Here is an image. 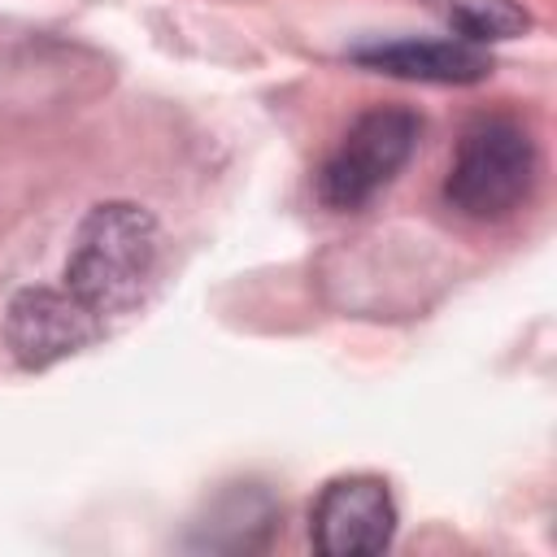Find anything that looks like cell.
I'll list each match as a JSON object with an SVG mask.
<instances>
[{
	"label": "cell",
	"mask_w": 557,
	"mask_h": 557,
	"mask_svg": "<svg viewBox=\"0 0 557 557\" xmlns=\"http://www.w3.org/2000/svg\"><path fill=\"white\" fill-rule=\"evenodd\" d=\"M422 135V117L400 104L366 109L331 148V157L318 170V200L326 209L352 213L370 205L413 157Z\"/></svg>",
	"instance_id": "obj_3"
},
{
	"label": "cell",
	"mask_w": 557,
	"mask_h": 557,
	"mask_svg": "<svg viewBox=\"0 0 557 557\" xmlns=\"http://www.w3.org/2000/svg\"><path fill=\"white\" fill-rule=\"evenodd\" d=\"M457 39L466 44H496V39H518L531 30V13L518 0H426Z\"/></svg>",
	"instance_id": "obj_7"
},
{
	"label": "cell",
	"mask_w": 557,
	"mask_h": 557,
	"mask_svg": "<svg viewBox=\"0 0 557 557\" xmlns=\"http://www.w3.org/2000/svg\"><path fill=\"white\" fill-rule=\"evenodd\" d=\"M535 183V139L518 117H479L461 131L444 200L474 222L509 218Z\"/></svg>",
	"instance_id": "obj_2"
},
{
	"label": "cell",
	"mask_w": 557,
	"mask_h": 557,
	"mask_svg": "<svg viewBox=\"0 0 557 557\" xmlns=\"http://www.w3.org/2000/svg\"><path fill=\"white\" fill-rule=\"evenodd\" d=\"M357 65L392 74V78H413V83H479L492 74V57L479 44L466 39H396V44H374L352 52Z\"/></svg>",
	"instance_id": "obj_6"
},
{
	"label": "cell",
	"mask_w": 557,
	"mask_h": 557,
	"mask_svg": "<svg viewBox=\"0 0 557 557\" xmlns=\"http://www.w3.org/2000/svg\"><path fill=\"white\" fill-rule=\"evenodd\" d=\"M100 335L104 326L65 287H22L4 309V344L22 370H48Z\"/></svg>",
	"instance_id": "obj_5"
},
{
	"label": "cell",
	"mask_w": 557,
	"mask_h": 557,
	"mask_svg": "<svg viewBox=\"0 0 557 557\" xmlns=\"http://www.w3.org/2000/svg\"><path fill=\"white\" fill-rule=\"evenodd\" d=\"M396 535V500L374 474H344L322 487L309 513V540L326 557H374Z\"/></svg>",
	"instance_id": "obj_4"
},
{
	"label": "cell",
	"mask_w": 557,
	"mask_h": 557,
	"mask_svg": "<svg viewBox=\"0 0 557 557\" xmlns=\"http://www.w3.org/2000/svg\"><path fill=\"white\" fill-rule=\"evenodd\" d=\"M161 257V231L157 218L144 205L131 200H104L91 205L74 231L61 287L100 322L131 313L139 296L152 283Z\"/></svg>",
	"instance_id": "obj_1"
}]
</instances>
